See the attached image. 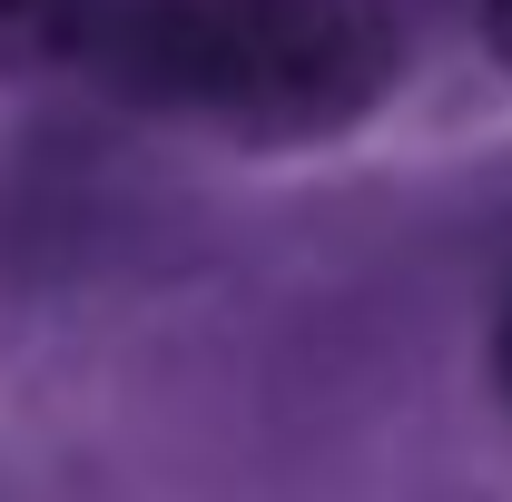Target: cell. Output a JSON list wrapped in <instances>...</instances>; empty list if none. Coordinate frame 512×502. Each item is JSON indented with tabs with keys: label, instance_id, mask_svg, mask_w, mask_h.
<instances>
[{
	"label": "cell",
	"instance_id": "7a4b0ae2",
	"mask_svg": "<svg viewBox=\"0 0 512 502\" xmlns=\"http://www.w3.org/2000/svg\"><path fill=\"white\" fill-rule=\"evenodd\" d=\"M79 30H89V0H0V79L79 60Z\"/></svg>",
	"mask_w": 512,
	"mask_h": 502
},
{
	"label": "cell",
	"instance_id": "3957f363",
	"mask_svg": "<svg viewBox=\"0 0 512 502\" xmlns=\"http://www.w3.org/2000/svg\"><path fill=\"white\" fill-rule=\"evenodd\" d=\"M483 40H493V60L512 69V0H483Z\"/></svg>",
	"mask_w": 512,
	"mask_h": 502
},
{
	"label": "cell",
	"instance_id": "277c9868",
	"mask_svg": "<svg viewBox=\"0 0 512 502\" xmlns=\"http://www.w3.org/2000/svg\"><path fill=\"white\" fill-rule=\"evenodd\" d=\"M493 375H503V394H512V306H503V325H493Z\"/></svg>",
	"mask_w": 512,
	"mask_h": 502
},
{
	"label": "cell",
	"instance_id": "6da1fadb",
	"mask_svg": "<svg viewBox=\"0 0 512 502\" xmlns=\"http://www.w3.org/2000/svg\"><path fill=\"white\" fill-rule=\"evenodd\" d=\"M79 50L128 99L296 148L335 138L394 89V0H89Z\"/></svg>",
	"mask_w": 512,
	"mask_h": 502
}]
</instances>
